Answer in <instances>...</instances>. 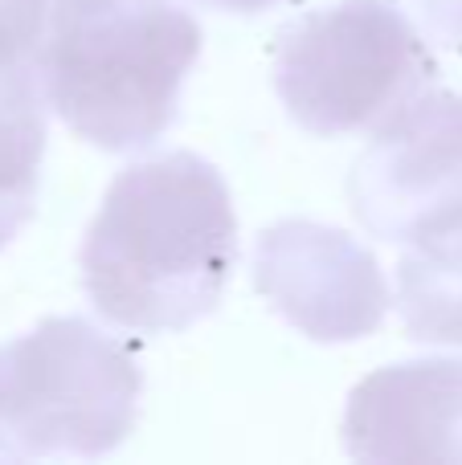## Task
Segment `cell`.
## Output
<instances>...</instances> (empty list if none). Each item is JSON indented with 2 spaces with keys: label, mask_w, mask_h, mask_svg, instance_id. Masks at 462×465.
<instances>
[{
  "label": "cell",
  "mask_w": 462,
  "mask_h": 465,
  "mask_svg": "<svg viewBox=\"0 0 462 465\" xmlns=\"http://www.w3.org/2000/svg\"><path fill=\"white\" fill-rule=\"evenodd\" d=\"M344 445L357 461L462 465V360L389 363L348 396Z\"/></svg>",
  "instance_id": "52a82bcc"
},
{
  "label": "cell",
  "mask_w": 462,
  "mask_h": 465,
  "mask_svg": "<svg viewBox=\"0 0 462 465\" xmlns=\"http://www.w3.org/2000/svg\"><path fill=\"white\" fill-rule=\"evenodd\" d=\"M438 62L389 0H340L278 37L275 90L311 135H352L389 123L434 86Z\"/></svg>",
  "instance_id": "277c9868"
},
{
  "label": "cell",
  "mask_w": 462,
  "mask_h": 465,
  "mask_svg": "<svg viewBox=\"0 0 462 465\" xmlns=\"http://www.w3.org/2000/svg\"><path fill=\"white\" fill-rule=\"evenodd\" d=\"M397 314L417 343L462 347V225L406 249L397 262Z\"/></svg>",
  "instance_id": "ba28073f"
},
{
  "label": "cell",
  "mask_w": 462,
  "mask_h": 465,
  "mask_svg": "<svg viewBox=\"0 0 462 465\" xmlns=\"http://www.w3.org/2000/svg\"><path fill=\"white\" fill-rule=\"evenodd\" d=\"M201 8H217V13H242V16H254V13H266V8L283 5V0H193Z\"/></svg>",
  "instance_id": "7c38bea8"
},
{
  "label": "cell",
  "mask_w": 462,
  "mask_h": 465,
  "mask_svg": "<svg viewBox=\"0 0 462 465\" xmlns=\"http://www.w3.org/2000/svg\"><path fill=\"white\" fill-rule=\"evenodd\" d=\"M417 8L434 37L462 49V0H417Z\"/></svg>",
  "instance_id": "8fae6325"
},
{
  "label": "cell",
  "mask_w": 462,
  "mask_h": 465,
  "mask_svg": "<svg viewBox=\"0 0 462 465\" xmlns=\"http://www.w3.org/2000/svg\"><path fill=\"white\" fill-rule=\"evenodd\" d=\"M201 41L176 0H54L37 82L78 139L144 152L176 123Z\"/></svg>",
  "instance_id": "7a4b0ae2"
},
{
  "label": "cell",
  "mask_w": 462,
  "mask_h": 465,
  "mask_svg": "<svg viewBox=\"0 0 462 465\" xmlns=\"http://www.w3.org/2000/svg\"><path fill=\"white\" fill-rule=\"evenodd\" d=\"M254 286L299 335L352 343L373 335L389 311V282L373 249L319 221H278L258 232Z\"/></svg>",
  "instance_id": "8992f818"
},
{
  "label": "cell",
  "mask_w": 462,
  "mask_h": 465,
  "mask_svg": "<svg viewBox=\"0 0 462 465\" xmlns=\"http://www.w3.org/2000/svg\"><path fill=\"white\" fill-rule=\"evenodd\" d=\"M234 262L226 176L193 152H168L111 180L82 241V286L123 331H185L213 314Z\"/></svg>",
  "instance_id": "6da1fadb"
},
{
  "label": "cell",
  "mask_w": 462,
  "mask_h": 465,
  "mask_svg": "<svg viewBox=\"0 0 462 465\" xmlns=\"http://www.w3.org/2000/svg\"><path fill=\"white\" fill-rule=\"evenodd\" d=\"M54 0H0V70L37 74Z\"/></svg>",
  "instance_id": "30bf717a"
},
{
  "label": "cell",
  "mask_w": 462,
  "mask_h": 465,
  "mask_svg": "<svg viewBox=\"0 0 462 465\" xmlns=\"http://www.w3.org/2000/svg\"><path fill=\"white\" fill-rule=\"evenodd\" d=\"M41 155H45V106L37 74L0 70V249L33 217Z\"/></svg>",
  "instance_id": "9c48e42d"
},
{
  "label": "cell",
  "mask_w": 462,
  "mask_h": 465,
  "mask_svg": "<svg viewBox=\"0 0 462 465\" xmlns=\"http://www.w3.org/2000/svg\"><path fill=\"white\" fill-rule=\"evenodd\" d=\"M144 371L119 339L65 314L0 343V458H103L136 429Z\"/></svg>",
  "instance_id": "3957f363"
},
{
  "label": "cell",
  "mask_w": 462,
  "mask_h": 465,
  "mask_svg": "<svg viewBox=\"0 0 462 465\" xmlns=\"http://www.w3.org/2000/svg\"><path fill=\"white\" fill-rule=\"evenodd\" d=\"M348 201L373 237L393 245L462 225V94L426 90L381 123L357 155Z\"/></svg>",
  "instance_id": "5b68a950"
}]
</instances>
